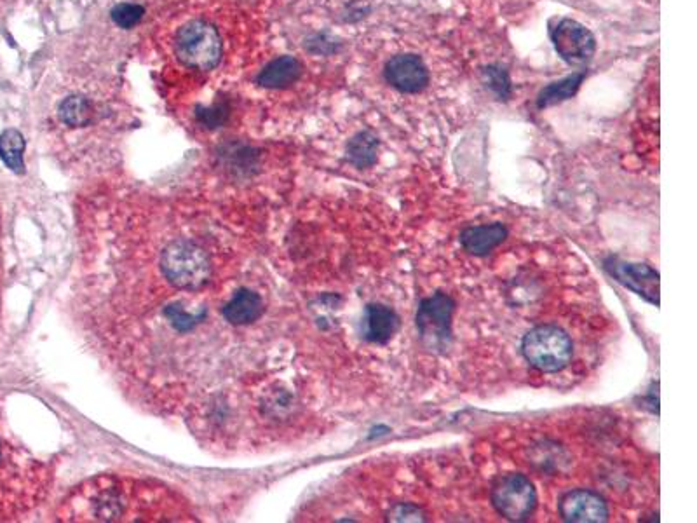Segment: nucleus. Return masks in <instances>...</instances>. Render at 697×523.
Masks as SVG:
<instances>
[{
    "label": "nucleus",
    "instance_id": "nucleus-1",
    "mask_svg": "<svg viewBox=\"0 0 697 523\" xmlns=\"http://www.w3.org/2000/svg\"><path fill=\"white\" fill-rule=\"evenodd\" d=\"M260 236L210 204L126 191L82 203V323L150 405L185 415L274 372V290Z\"/></svg>",
    "mask_w": 697,
    "mask_h": 523
},
{
    "label": "nucleus",
    "instance_id": "nucleus-2",
    "mask_svg": "<svg viewBox=\"0 0 697 523\" xmlns=\"http://www.w3.org/2000/svg\"><path fill=\"white\" fill-rule=\"evenodd\" d=\"M58 522H197L187 499L164 483L147 478L100 475L63 497Z\"/></svg>",
    "mask_w": 697,
    "mask_h": 523
},
{
    "label": "nucleus",
    "instance_id": "nucleus-3",
    "mask_svg": "<svg viewBox=\"0 0 697 523\" xmlns=\"http://www.w3.org/2000/svg\"><path fill=\"white\" fill-rule=\"evenodd\" d=\"M53 468L39 461L7 429L0 414V522L18 520L48 497Z\"/></svg>",
    "mask_w": 697,
    "mask_h": 523
},
{
    "label": "nucleus",
    "instance_id": "nucleus-4",
    "mask_svg": "<svg viewBox=\"0 0 697 523\" xmlns=\"http://www.w3.org/2000/svg\"><path fill=\"white\" fill-rule=\"evenodd\" d=\"M522 353L532 367L544 374H556L569 367L574 346L562 328L544 325L530 330L525 335Z\"/></svg>",
    "mask_w": 697,
    "mask_h": 523
},
{
    "label": "nucleus",
    "instance_id": "nucleus-5",
    "mask_svg": "<svg viewBox=\"0 0 697 523\" xmlns=\"http://www.w3.org/2000/svg\"><path fill=\"white\" fill-rule=\"evenodd\" d=\"M175 53L185 67L196 70L217 67L222 53L217 30L204 21H190L176 34Z\"/></svg>",
    "mask_w": 697,
    "mask_h": 523
},
{
    "label": "nucleus",
    "instance_id": "nucleus-6",
    "mask_svg": "<svg viewBox=\"0 0 697 523\" xmlns=\"http://www.w3.org/2000/svg\"><path fill=\"white\" fill-rule=\"evenodd\" d=\"M490 497L497 513L511 522H525L537 506L534 483L520 473L499 476L492 485Z\"/></svg>",
    "mask_w": 697,
    "mask_h": 523
},
{
    "label": "nucleus",
    "instance_id": "nucleus-7",
    "mask_svg": "<svg viewBox=\"0 0 697 523\" xmlns=\"http://www.w3.org/2000/svg\"><path fill=\"white\" fill-rule=\"evenodd\" d=\"M455 302L447 293H434L420 302L417 311V328L420 340L431 351H445L452 339V316Z\"/></svg>",
    "mask_w": 697,
    "mask_h": 523
},
{
    "label": "nucleus",
    "instance_id": "nucleus-8",
    "mask_svg": "<svg viewBox=\"0 0 697 523\" xmlns=\"http://www.w3.org/2000/svg\"><path fill=\"white\" fill-rule=\"evenodd\" d=\"M555 48L565 62L581 65L595 55V37L577 21L563 20L551 32Z\"/></svg>",
    "mask_w": 697,
    "mask_h": 523
},
{
    "label": "nucleus",
    "instance_id": "nucleus-9",
    "mask_svg": "<svg viewBox=\"0 0 697 523\" xmlns=\"http://www.w3.org/2000/svg\"><path fill=\"white\" fill-rule=\"evenodd\" d=\"M558 510L565 522L603 523L609 520V508L600 494L593 490H570L560 499Z\"/></svg>",
    "mask_w": 697,
    "mask_h": 523
},
{
    "label": "nucleus",
    "instance_id": "nucleus-10",
    "mask_svg": "<svg viewBox=\"0 0 697 523\" xmlns=\"http://www.w3.org/2000/svg\"><path fill=\"white\" fill-rule=\"evenodd\" d=\"M607 269L619 283H623L643 299L659 306V274L652 267L642 264H623L612 259L607 262Z\"/></svg>",
    "mask_w": 697,
    "mask_h": 523
},
{
    "label": "nucleus",
    "instance_id": "nucleus-11",
    "mask_svg": "<svg viewBox=\"0 0 697 523\" xmlns=\"http://www.w3.org/2000/svg\"><path fill=\"white\" fill-rule=\"evenodd\" d=\"M386 79L401 93H419L429 82V72L419 56L398 55L387 63Z\"/></svg>",
    "mask_w": 697,
    "mask_h": 523
},
{
    "label": "nucleus",
    "instance_id": "nucleus-12",
    "mask_svg": "<svg viewBox=\"0 0 697 523\" xmlns=\"http://www.w3.org/2000/svg\"><path fill=\"white\" fill-rule=\"evenodd\" d=\"M400 330V316L384 304H368L361 320V337L372 344H387Z\"/></svg>",
    "mask_w": 697,
    "mask_h": 523
},
{
    "label": "nucleus",
    "instance_id": "nucleus-13",
    "mask_svg": "<svg viewBox=\"0 0 697 523\" xmlns=\"http://www.w3.org/2000/svg\"><path fill=\"white\" fill-rule=\"evenodd\" d=\"M506 238H508V229L502 224L478 225L462 232L461 245L471 255L483 257L501 245Z\"/></svg>",
    "mask_w": 697,
    "mask_h": 523
},
{
    "label": "nucleus",
    "instance_id": "nucleus-14",
    "mask_svg": "<svg viewBox=\"0 0 697 523\" xmlns=\"http://www.w3.org/2000/svg\"><path fill=\"white\" fill-rule=\"evenodd\" d=\"M302 75V65L293 56H283L267 67L258 75V84L264 88L283 89L300 79Z\"/></svg>",
    "mask_w": 697,
    "mask_h": 523
},
{
    "label": "nucleus",
    "instance_id": "nucleus-15",
    "mask_svg": "<svg viewBox=\"0 0 697 523\" xmlns=\"http://www.w3.org/2000/svg\"><path fill=\"white\" fill-rule=\"evenodd\" d=\"M58 116L68 128H84L93 121V105L84 96H68L60 103Z\"/></svg>",
    "mask_w": 697,
    "mask_h": 523
},
{
    "label": "nucleus",
    "instance_id": "nucleus-16",
    "mask_svg": "<svg viewBox=\"0 0 697 523\" xmlns=\"http://www.w3.org/2000/svg\"><path fill=\"white\" fill-rule=\"evenodd\" d=\"M23 152H25V138L20 131L6 130L0 135V159L14 173L25 171Z\"/></svg>",
    "mask_w": 697,
    "mask_h": 523
},
{
    "label": "nucleus",
    "instance_id": "nucleus-17",
    "mask_svg": "<svg viewBox=\"0 0 697 523\" xmlns=\"http://www.w3.org/2000/svg\"><path fill=\"white\" fill-rule=\"evenodd\" d=\"M347 157L358 168L372 166L377 159V140L370 133H359L347 145Z\"/></svg>",
    "mask_w": 697,
    "mask_h": 523
},
{
    "label": "nucleus",
    "instance_id": "nucleus-18",
    "mask_svg": "<svg viewBox=\"0 0 697 523\" xmlns=\"http://www.w3.org/2000/svg\"><path fill=\"white\" fill-rule=\"evenodd\" d=\"M581 81L582 75H574V77H569L567 81L558 82V84L549 86L548 89L542 91L541 105H549V103L560 102V100L569 98V96L574 95V91L579 88V82Z\"/></svg>",
    "mask_w": 697,
    "mask_h": 523
},
{
    "label": "nucleus",
    "instance_id": "nucleus-19",
    "mask_svg": "<svg viewBox=\"0 0 697 523\" xmlns=\"http://www.w3.org/2000/svg\"><path fill=\"white\" fill-rule=\"evenodd\" d=\"M112 20L116 23L117 27L129 28L136 27L140 20L145 14V9L138 4H119V6L112 9Z\"/></svg>",
    "mask_w": 697,
    "mask_h": 523
},
{
    "label": "nucleus",
    "instance_id": "nucleus-20",
    "mask_svg": "<svg viewBox=\"0 0 697 523\" xmlns=\"http://www.w3.org/2000/svg\"><path fill=\"white\" fill-rule=\"evenodd\" d=\"M389 522H426V513L412 503H400L387 513Z\"/></svg>",
    "mask_w": 697,
    "mask_h": 523
}]
</instances>
